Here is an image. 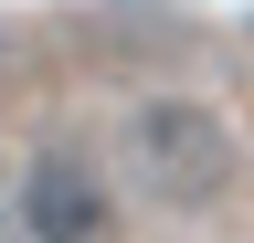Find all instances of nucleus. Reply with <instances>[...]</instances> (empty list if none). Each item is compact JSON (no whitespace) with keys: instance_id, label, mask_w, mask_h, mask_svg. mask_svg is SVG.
I'll use <instances>...</instances> for the list:
<instances>
[{"instance_id":"2","label":"nucleus","mask_w":254,"mask_h":243,"mask_svg":"<svg viewBox=\"0 0 254 243\" xmlns=\"http://www.w3.org/2000/svg\"><path fill=\"white\" fill-rule=\"evenodd\" d=\"M11 211H21V243H117V180L74 138H53V148L21 159Z\"/></svg>"},{"instance_id":"1","label":"nucleus","mask_w":254,"mask_h":243,"mask_svg":"<svg viewBox=\"0 0 254 243\" xmlns=\"http://www.w3.org/2000/svg\"><path fill=\"white\" fill-rule=\"evenodd\" d=\"M117 159H127V180H138V201H159V211H212L244 180V138H233V116L201 106V96H138Z\"/></svg>"}]
</instances>
